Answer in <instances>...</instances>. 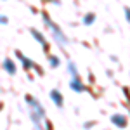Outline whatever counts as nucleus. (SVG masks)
I'll use <instances>...</instances> for the list:
<instances>
[{"instance_id": "423d86ee", "label": "nucleus", "mask_w": 130, "mask_h": 130, "mask_svg": "<svg viewBox=\"0 0 130 130\" xmlns=\"http://www.w3.org/2000/svg\"><path fill=\"white\" fill-rule=\"evenodd\" d=\"M4 66H5V70L9 71V73H16V66H14V62H12L10 59L4 61Z\"/></svg>"}, {"instance_id": "1a4fd4ad", "label": "nucleus", "mask_w": 130, "mask_h": 130, "mask_svg": "<svg viewBox=\"0 0 130 130\" xmlns=\"http://www.w3.org/2000/svg\"><path fill=\"white\" fill-rule=\"evenodd\" d=\"M70 71H71V75L76 78V68H75V64H70Z\"/></svg>"}, {"instance_id": "9d476101", "label": "nucleus", "mask_w": 130, "mask_h": 130, "mask_svg": "<svg viewBox=\"0 0 130 130\" xmlns=\"http://www.w3.org/2000/svg\"><path fill=\"white\" fill-rule=\"evenodd\" d=\"M50 64H52V66H57V64H59V59H57V57H50Z\"/></svg>"}, {"instance_id": "f257e3e1", "label": "nucleus", "mask_w": 130, "mask_h": 130, "mask_svg": "<svg viewBox=\"0 0 130 130\" xmlns=\"http://www.w3.org/2000/svg\"><path fill=\"white\" fill-rule=\"evenodd\" d=\"M43 21H45V23L49 24V28H50V31H52V35L56 37V40H57V43H61V45H64V43H66L68 40H66V37L62 35V31L59 30V26H57L56 23H52V21H50V18L47 16V14H43Z\"/></svg>"}, {"instance_id": "0eeeda50", "label": "nucleus", "mask_w": 130, "mask_h": 130, "mask_svg": "<svg viewBox=\"0 0 130 130\" xmlns=\"http://www.w3.org/2000/svg\"><path fill=\"white\" fill-rule=\"evenodd\" d=\"M18 57H19V59L23 61V64H24V68H31V66H33V62H31L30 59H24V56H21V52H18Z\"/></svg>"}, {"instance_id": "39448f33", "label": "nucleus", "mask_w": 130, "mask_h": 130, "mask_svg": "<svg viewBox=\"0 0 130 130\" xmlns=\"http://www.w3.org/2000/svg\"><path fill=\"white\" fill-rule=\"evenodd\" d=\"M71 89L76 90V92H82V90H83V85L78 82V78H73V80H71Z\"/></svg>"}, {"instance_id": "9b49d317", "label": "nucleus", "mask_w": 130, "mask_h": 130, "mask_svg": "<svg viewBox=\"0 0 130 130\" xmlns=\"http://www.w3.org/2000/svg\"><path fill=\"white\" fill-rule=\"evenodd\" d=\"M0 23H2V24H5V23H7V18H4V16H0Z\"/></svg>"}, {"instance_id": "6e6552de", "label": "nucleus", "mask_w": 130, "mask_h": 130, "mask_svg": "<svg viewBox=\"0 0 130 130\" xmlns=\"http://www.w3.org/2000/svg\"><path fill=\"white\" fill-rule=\"evenodd\" d=\"M94 19H95V14H89V16L83 19V23H85V24H92V23H94Z\"/></svg>"}, {"instance_id": "f03ea898", "label": "nucleus", "mask_w": 130, "mask_h": 130, "mask_svg": "<svg viewBox=\"0 0 130 130\" xmlns=\"http://www.w3.org/2000/svg\"><path fill=\"white\" fill-rule=\"evenodd\" d=\"M111 120H113V123H115L116 127H125V125H127V118H125L123 115H115Z\"/></svg>"}, {"instance_id": "7ed1b4c3", "label": "nucleus", "mask_w": 130, "mask_h": 130, "mask_svg": "<svg viewBox=\"0 0 130 130\" xmlns=\"http://www.w3.org/2000/svg\"><path fill=\"white\" fill-rule=\"evenodd\" d=\"M50 97H52V101H54V102H56L59 108L62 106V95H61L57 90H52V92H50Z\"/></svg>"}, {"instance_id": "20e7f679", "label": "nucleus", "mask_w": 130, "mask_h": 130, "mask_svg": "<svg viewBox=\"0 0 130 130\" xmlns=\"http://www.w3.org/2000/svg\"><path fill=\"white\" fill-rule=\"evenodd\" d=\"M31 33H33V37H35V38H37V40L43 45V49H47V47H49V45H47V42H45V38H43V35H40L37 30H31Z\"/></svg>"}]
</instances>
